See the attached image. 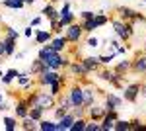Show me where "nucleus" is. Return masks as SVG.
Listing matches in <instances>:
<instances>
[{
  "label": "nucleus",
  "instance_id": "nucleus-1",
  "mask_svg": "<svg viewBox=\"0 0 146 131\" xmlns=\"http://www.w3.org/2000/svg\"><path fill=\"white\" fill-rule=\"evenodd\" d=\"M111 24H113V30H115V37L121 43H127L133 37V33H135V30H133L135 24L133 22H125V20H119V18H113Z\"/></svg>",
  "mask_w": 146,
  "mask_h": 131
},
{
  "label": "nucleus",
  "instance_id": "nucleus-2",
  "mask_svg": "<svg viewBox=\"0 0 146 131\" xmlns=\"http://www.w3.org/2000/svg\"><path fill=\"white\" fill-rule=\"evenodd\" d=\"M64 37L68 39V43H78L80 39L84 37V30L80 22H72L70 26L64 28Z\"/></svg>",
  "mask_w": 146,
  "mask_h": 131
},
{
  "label": "nucleus",
  "instance_id": "nucleus-3",
  "mask_svg": "<svg viewBox=\"0 0 146 131\" xmlns=\"http://www.w3.org/2000/svg\"><path fill=\"white\" fill-rule=\"evenodd\" d=\"M138 92H140V82H131V84L123 86V102L135 104L138 100Z\"/></svg>",
  "mask_w": 146,
  "mask_h": 131
},
{
  "label": "nucleus",
  "instance_id": "nucleus-4",
  "mask_svg": "<svg viewBox=\"0 0 146 131\" xmlns=\"http://www.w3.org/2000/svg\"><path fill=\"white\" fill-rule=\"evenodd\" d=\"M117 118H119L117 110H107L105 116H103L101 121H100V131H113V123H115Z\"/></svg>",
  "mask_w": 146,
  "mask_h": 131
},
{
  "label": "nucleus",
  "instance_id": "nucleus-5",
  "mask_svg": "<svg viewBox=\"0 0 146 131\" xmlns=\"http://www.w3.org/2000/svg\"><path fill=\"white\" fill-rule=\"evenodd\" d=\"M35 104H39L41 108L47 110H53L56 106V98L53 94H49V92H37V100H35Z\"/></svg>",
  "mask_w": 146,
  "mask_h": 131
},
{
  "label": "nucleus",
  "instance_id": "nucleus-6",
  "mask_svg": "<svg viewBox=\"0 0 146 131\" xmlns=\"http://www.w3.org/2000/svg\"><path fill=\"white\" fill-rule=\"evenodd\" d=\"M29 108H31V104L27 102V98H18V100H16V104H14L16 118H18V120L27 118V116H29Z\"/></svg>",
  "mask_w": 146,
  "mask_h": 131
},
{
  "label": "nucleus",
  "instance_id": "nucleus-7",
  "mask_svg": "<svg viewBox=\"0 0 146 131\" xmlns=\"http://www.w3.org/2000/svg\"><path fill=\"white\" fill-rule=\"evenodd\" d=\"M131 73H135V75H146V53L136 55L135 59H131Z\"/></svg>",
  "mask_w": 146,
  "mask_h": 131
},
{
  "label": "nucleus",
  "instance_id": "nucleus-8",
  "mask_svg": "<svg viewBox=\"0 0 146 131\" xmlns=\"http://www.w3.org/2000/svg\"><path fill=\"white\" fill-rule=\"evenodd\" d=\"M56 78H60V73H58V71H53V69H49V71H45V73L37 75V80H39L41 86H49L51 82H55Z\"/></svg>",
  "mask_w": 146,
  "mask_h": 131
},
{
  "label": "nucleus",
  "instance_id": "nucleus-9",
  "mask_svg": "<svg viewBox=\"0 0 146 131\" xmlns=\"http://www.w3.org/2000/svg\"><path fill=\"white\" fill-rule=\"evenodd\" d=\"M66 94L70 96V100H72V104H74V106H82V102H84V86L74 84V86L68 88Z\"/></svg>",
  "mask_w": 146,
  "mask_h": 131
},
{
  "label": "nucleus",
  "instance_id": "nucleus-10",
  "mask_svg": "<svg viewBox=\"0 0 146 131\" xmlns=\"http://www.w3.org/2000/svg\"><path fill=\"white\" fill-rule=\"evenodd\" d=\"M121 106H123V96H117V94H113V92L105 94V104H103L105 112H107V110H119Z\"/></svg>",
  "mask_w": 146,
  "mask_h": 131
},
{
  "label": "nucleus",
  "instance_id": "nucleus-11",
  "mask_svg": "<svg viewBox=\"0 0 146 131\" xmlns=\"http://www.w3.org/2000/svg\"><path fill=\"white\" fill-rule=\"evenodd\" d=\"M105 116V108L100 104H92L90 108H86V118L94 121H101V118Z\"/></svg>",
  "mask_w": 146,
  "mask_h": 131
},
{
  "label": "nucleus",
  "instance_id": "nucleus-12",
  "mask_svg": "<svg viewBox=\"0 0 146 131\" xmlns=\"http://www.w3.org/2000/svg\"><path fill=\"white\" fill-rule=\"evenodd\" d=\"M115 14H117L119 20H125V22H133V24H135L136 10L129 8V6H117V8H115Z\"/></svg>",
  "mask_w": 146,
  "mask_h": 131
},
{
  "label": "nucleus",
  "instance_id": "nucleus-13",
  "mask_svg": "<svg viewBox=\"0 0 146 131\" xmlns=\"http://www.w3.org/2000/svg\"><path fill=\"white\" fill-rule=\"evenodd\" d=\"M49 45L55 49L56 53H64L66 47H68V39L62 35V33H58V35H53V39L49 41Z\"/></svg>",
  "mask_w": 146,
  "mask_h": 131
},
{
  "label": "nucleus",
  "instance_id": "nucleus-14",
  "mask_svg": "<svg viewBox=\"0 0 146 131\" xmlns=\"http://www.w3.org/2000/svg\"><path fill=\"white\" fill-rule=\"evenodd\" d=\"M74 120H76V116L72 114V110H68L66 114L56 121V131H68V129H70V125L74 123Z\"/></svg>",
  "mask_w": 146,
  "mask_h": 131
},
{
  "label": "nucleus",
  "instance_id": "nucleus-15",
  "mask_svg": "<svg viewBox=\"0 0 146 131\" xmlns=\"http://www.w3.org/2000/svg\"><path fill=\"white\" fill-rule=\"evenodd\" d=\"M68 69H70V73H72L74 77H80V78H84V77H88V75H90V73H88V69L84 67L82 61H70Z\"/></svg>",
  "mask_w": 146,
  "mask_h": 131
},
{
  "label": "nucleus",
  "instance_id": "nucleus-16",
  "mask_svg": "<svg viewBox=\"0 0 146 131\" xmlns=\"http://www.w3.org/2000/svg\"><path fill=\"white\" fill-rule=\"evenodd\" d=\"M53 35H55V33L51 32V30H35V33H33L35 43H37V45H45V43H49V41L53 39Z\"/></svg>",
  "mask_w": 146,
  "mask_h": 131
},
{
  "label": "nucleus",
  "instance_id": "nucleus-17",
  "mask_svg": "<svg viewBox=\"0 0 146 131\" xmlns=\"http://www.w3.org/2000/svg\"><path fill=\"white\" fill-rule=\"evenodd\" d=\"M82 63H84L86 69H88V73H98V71L101 69V63H100V59H98L96 55L84 57V59H82Z\"/></svg>",
  "mask_w": 146,
  "mask_h": 131
},
{
  "label": "nucleus",
  "instance_id": "nucleus-18",
  "mask_svg": "<svg viewBox=\"0 0 146 131\" xmlns=\"http://www.w3.org/2000/svg\"><path fill=\"white\" fill-rule=\"evenodd\" d=\"M45 71H49V65H47L45 61H41L39 57H37L35 61H31V67H29L31 77H37V75H41V73H45Z\"/></svg>",
  "mask_w": 146,
  "mask_h": 131
},
{
  "label": "nucleus",
  "instance_id": "nucleus-19",
  "mask_svg": "<svg viewBox=\"0 0 146 131\" xmlns=\"http://www.w3.org/2000/svg\"><path fill=\"white\" fill-rule=\"evenodd\" d=\"M41 14L45 16L49 22H53V20H58V10L55 8V4H53V0L49 2V4H45L43 6V10H41Z\"/></svg>",
  "mask_w": 146,
  "mask_h": 131
},
{
  "label": "nucleus",
  "instance_id": "nucleus-20",
  "mask_svg": "<svg viewBox=\"0 0 146 131\" xmlns=\"http://www.w3.org/2000/svg\"><path fill=\"white\" fill-rule=\"evenodd\" d=\"M96 88H92V86H86L84 88V102H82V106L84 108H90L92 104H96Z\"/></svg>",
  "mask_w": 146,
  "mask_h": 131
},
{
  "label": "nucleus",
  "instance_id": "nucleus-21",
  "mask_svg": "<svg viewBox=\"0 0 146 131\" xmlns=\"http://www.w3.org/2000/svg\"><path fill=\"white\" fill-rule=\"evenodd\" d=\"M64 80H66V77H62V75H60V78H56L55 82H51V84H49V94H53V96L56 98V96H58V94L62 92Z\"/></svg>",
  "mask_w": 146,
  "mask_h": 131
},
{
  "label": "nucleus",
  "instance_id": "nucleus-22",
  "mask_svg": "<svg viewBox=\"0 0 146 131\" xmlns=\"http://www.w3.org/2000/svg\"><path fill=\"white\" fill-rule=\"evenodd\" d=\"M18 75H20V71H16V69H10V71H6V73H4V77L0 78V80H2V84L10 86L12 82L18 78Z\"/></svg>",
  "mask_w": 146,
  "mask_h": 131
},
{
  "label": "nucleus",
  "instance_id": "nucleus-23",
  "mask_svg": "<svg viewBox=\"0 0 146 131\" xmlns=\"http://www.w3.org/2000/svg\"><path fill=\"white\" fill-rule=\"evenodd\" d=\"M43 116H45V108H41L39 104H33V106L29 108V118H31V120L39 121Z\"/></svg>",
  "mask_w": 146,
  "mask_h": 131
},
{
  "label": "nucleus",
  "instance_id": "nucleus-24",
  "mask_svg": "<svg viewBox=\"0 0 146 131\" xmlns=\"http://www.w3.org/2000/svg\"><path fill=\"white\" fill-rule=\"evenodd\" d=\"M16 80H18V84H20L22 88H29V86H31V73H29V71H25V73H20Z\"/></svg>",
  "mask_w": 146,
  "mask_h": 131
},
{
  "label": "nucleus",
  "instance_id": "nucleus-25",
  "mask_svg": "<svg viewBox=\"0 0 146 131\" xmlns=\"http://www.w3.org/2000/svg\"><path fill=\"white\" fill-rule=\"evenodd\" d=\"M4 49H6V57H10V55H14L16 53V45H18V41L16 39H12V37H6L4 35Z\"/></svg>",
  "mask_w": 146,
  "mask_h": 131
},
{
  "label": "nucleus",
  "instance_id": "nucleus-26",
  "mask_svg": "<svg viewBox=\"0 0 146 131\" xmlns=\"http://www.w3.org/2000/svg\"><path fill=\"white\" fill-rule=\"evenodd\" d=\"M20 129H25V131H33V129H39V121H35V120H31L29 116L27 118H23L22 120V123H20Z\"/></svg>",
  "mask_w": 146,
  "mask_h": 131
},
{
  "label": "nucleus",
  "instance_id": "nucleus-27",
  "mask_svg": "<svg viewBox=\"0 0 146 131\" xmlns=\"http://www.w3.org/2000/svg\"><path fill=\"white\" fill-rule=\"evenodd\" d=\"M113 71H115V73H119V75H127V73H131V61H129V59L119 61L117 65L113 67Z\"/></svg>",
  "mask_w": 146,
  "mask_h": 131
},
{
  "label": "nucleus",
  "instance_id": "nucleus-28",
  "mask_svg": "<svg viewBox=\"0 0 146 131\" xmlns=\"http://www.w3.org/2000/svg\"><path fill=\"white\" fill-rule=\"evenodd\" d=\"M18 127H20V123H18V118H16V116H14V118H12V116H6V118H4V129L6 131H16Z\"/></svg>",
  "mask_w": 146,
  "mask_h": 131
},
{
  "label": "nucleus",
  "instance_id": "nucleus-29",
  "mask_svg": "<svg viewBox=\"0 0 146 131\" xmlns=\"http://www.w3.org/2000/svg\"><path fill=\"white\" fill-rule=\"evenodd\" d=\"M80 24H82V30H84V33H88V35H92V33L100 28V26L96 24V20H94V18H92V20H84V22H80Z\"/></svg>",
  "mask_w": 146,
  "mask_h": 131
},
{
  "label": "nucleus",
  "instance_id": "nucleus-30",
  "mask_svg": "<svg viewBox=\"0 0 146 131\" xmlns=\"http://www.w3.org/2000/svg\"><path fill=\"white\" fill-rule=\"evenodd\" d=\"M39 129L41 131H56V120H39Z\"/></svg>",
  "mask_w": 146,
  "mask_h": 131
},
{
  "label": "nucleus",
  "instance_id": "nucleus-31",
  "mask_svg": "<svg viewBox=\"0 0 146 131\" xmlns=\"http://www.w3.org/2000/svg\"><path fill=\"white\" fill-rule=\"evenodd\" d=\"M113 129H115V131H129V129H131V121L117 118V120H115V123H113Z\"/></svg>",
  "mask_w": 146,
  "mask_h": 131
},
{
  "label": "nucleus",
  "instance_id": "nucleus-32",
  "mask_svg": "<svg viewBox=\"0 0 146 131\" xmlns=\"http://www.w3.org/2000/svg\"><path fill=\"white\" fill-rule=\"evenodd\" d=\"M115 57H117V51H111V53H105V55H98V59H100L101 67H109Z\"/></svg>",
  "mask_w": 146,
  "mask_h": 131
},
{
  "label": "nucleus",
  "instance_id": "nucleus-33",
  "mask_svg": "<svg viewBox=\"0 0 146 131\" xmlns=\"http://www.w3.org/2000/svg\"><path fill=\"white\" fill-rule=\"evenodd\" d=\"M2 6L12 8V10H22L25 4H23V0H2Z\"/></svg>",
  "mask_w": 146,
  "mask_h": 131
},
{
  "label": "nucleus",
  "instance_id": "nucleus-34",
  "mask_svg": "<svg viewBox=\"0 0 146 131\" xmlns=\"http://www.w3.org/2000/svg\"><path fill=\"white\" fill-rule=\"evenodd\" d=\"M56 98H58V100H56V104H58V106H62L64 110H72V108H74V104H72V100H70L68 94H66V96H60V94H58Z\"/></svg>",
  "mask_w": 146,
  "mask_h": 131
},
{
  "label": "nucleus",
  "instance_id": "nucleus-35",
  "mask_svg": "<svg viewBox=\"0 0 146 131\" xmlns=\"http://www.w3.org/2000/svg\"><path fill=\"white\" fill-rule=\"evenodd\" d=\"M86 121H88V118H76V120H74V123L70 125V129H68V131H84V127H86Z\"/></svg>",
  "mask_w": 146,
  "mask_h": 131
},
{
  "label": "nucleus",
  "instance_id": "nucleus-36",
  "mask_svg": "<svg viewBox=\"0 0 146 131\" xmlns=\"http://www.w3.org/2000/svg\"><path fill=\"white\" fill-rule=\"evenodd\" d=\"M94 20H96V24H98V26H105V24L109 22V20H111V18H109V16H107V14H105V12L103 10H100V12H96V18H94Z\"/></svg>",
  "mask_w": 146,
  "mask_h": 131
},
{
  "label": "nucleus",
  "instance_id": "nucleus-37",
  "mask_svg": "<svg viewBox=\"0 0 146 131\" xmlns=\"http://www.w3.org/2000/svg\"><path fill=\"white\" fill-rule=\"evenodd\" d=\"M78 18H80V22H84V20H92V18H96V12H94V10H82L78 14Z\"/></svg>",
  "mask_w": 146,
  "mask_h": 131
},
{
  "label": "nucleus",
  "instance_id": "nucleus-38",
  "mask_svg": "<svg viewBox=\"0 0 146 131\" xmlns=\"http://www.w3.org/2000/svg\"><path fill=\"white\" fill-rule=\"evenodd\" d=\"M84 131H100V121L88 120V121H86V127H84Z\"/></svg>",
  "mask_w": 146,
  "mask_h": 131
},
{
  "label": "nucleus",
  "instance_id": "nucleus-39",
  "mask_svg": "<svg viewBox=\"0 0 146 131\" xmlns=\"http://www.w3.org/2000/svg\"><path fill=\"white\" fill-rule=\"evenodd\" d=\"M131 129H135V131H146V123H142L140 120H131Z\"/></svg>",
  "mask_w": 146,
  "mask_h": 131
},
{
  "label": "nucleus",
  "instance_id": "nucleus-40",
  "mask_svg": "<svg viewBox=\"0 0 146 131\" xmlns=\"http://www.w3.org/2000/svg\"><path fill=\"white\" fill-rule=\"evenodd\" d=\"M62 30H64V28L60 26V22H58V20H53V22H51V32L55 33V35L62 33Z\"/></svg>",
  "mask_w": 146,
  "mask_h": 131
},
{
  "label": "nucleus",
  "instance_id": "nucleus-41",
  "mask_svg": "<svg viewBox=\"0 0 146 131\" xmlns=\"http://www.w3.org/2000/svg\"><path fill=\"white\" fill-rule=\"evenodd\" d=\"M53 112H55V120L58 121V120H60V118H62V116H64V114L68 112V110H64L62 106H58V104H56L55 108H53Z\"/></svg>",
  "mask_w": 146,
  "mask_h": 131
},
{
  "label": "nucleus",
  "instance_id": "nucleus-42",
  "mask_svg": "<svg viewBox=\"0 0 146 131\" xmlns=\"http://www.w3.org/2000/svg\"><path fill=\"white\" fill-rule=\"evenodd\" d=\"M72 114H74L76 118H86V108H84V106H74V108H72Z\"/></svg>",
  "mask_w": 146,
  "mask_h": 131
},
{
  "label": "nucleus",
  "instance_id": "nucleus-43",
  "mask_svg": "<svg viewBox=\"0 0 146 131\" xmlns=\"http://www.w3.org/2000/svg\"><path fill=\"white\" fill-rule=\"evenodd\" d=\"M86 47H90V49H96V47H100V39H98V37H88V39H86Z\"/></svg>",
  "mask_w": 146,
  "mask_h": 131
},
{
  "label": "nucleus",
  "instance_id": "nucleus-44",
  "mask_svg": "<svg viewBox=\"0 0 146 131\" xmlns=\"http://www.w3.org/2000/svg\"><path fill=\"white\" fill-rule=\"evenodd\" d=\"M6 37H12V39H16V41H18L20 32H18V30H14V28H6Z\"/></svg>",
  "mask_w": 146,
  "mask_h": 131
},
{
  "label": "nucleus",
  "instance_id": "nucleus-45",
  "mask_svg": "<svg viewBox=\"0 0 146 131\" xmlns=\"http://www.w3.org/2000/svg\"><path fill=\"white\" fill-rule=\"evenodd\" d=\"M33 33H35V30H31V26H29V28H25V30H23V35H25V37H27V39H31V37H33Z\"/></svg>",
  "mask_w": 146,
  "mask_h": 131
},
{
  "label": "nucleus",
  "instance_id": "nucleus-46",
  "mask_svg": "<svg viewBox=\"0 0 146 131\" xmlns=\"http://www.w3.org/2000/svg\"><path fill=\"white\" fill-rule=\"evenodd\" d=\"M41 22H43V18H41V16H35L33 20H31V24H29V26H31V28H37V26H39Z\"/></svg>",
  "mask_w": 146,
  "mask_h": 131
},
{
  "label": "nucleus",
  "instance_id": "nucleus-47",
  "mask_svg": "<svg viewBox=\"0 0 146 131\" xmlns=\"http://www.w3.org/2000/svg\"><path fill=\"white\" fill-rule=\"evenodd\" d=\"M138 96L146 98V82H140V92H138Z\"/></svg>",
  "mask_w": 146,
  "mask_h": 131
},
{
  "label": "nucleus",
  "instance_id": "nucleus-48",
  "mask_svg": "<svg viewBox=\"0 0 146 131\" xmlns=\"http://www.w3.org/2000/svg\"><path fill=\"white\" fill-rule=\"evenodd\" d=\"M146 18H144V14H140V12H136V16H135V22H144Z\"/></svg>",
  "mask_w": 146,
  "mask_h": 131
},
{
  "label": "nucleus",
  "instance_id": "nucleus-49",
  "mask_svg": "<svg viewBox=\"0 0 146 131\" xmlns=\"http://www.w3.org/2000/svg\"><path fill=\"white\" fill-rule=\"evenodd\" d=\"M2 57H6V49H4V41L0 39V59Z\"/></svg>",
  "mask_w": 146,
  "mask_h": 131
},
{
  "label": "nucleus",
  "instance_id": "nucleus-50",
  "mask_svg": "<svg viewBox=\"0 0 146 131\" xmlns=\"http://www.w3.org/2000/svg\"><path fill=\"white\" fill-rule=\"evenodd\" d=\"M6 110H10V106L4 104V102H0V112H6Z\"/></svg>",
  "mask_w": 146,
  "mask_h": 131
},
{
  "label": "nucleus",
  "instance_id": "nucleus-51",
  "mask_svg": "<svg viewBox=\"0 0 146 131\" xmlns=\"http://www.w3.org/2000/svg\"><path fill=\"white\" fill-rule=\"evenodd\" d=\"M33 2H37V0H23V4H27V6H31Z\"/></svg>",
  "mask_w": 146,
  "mask_h": 131
},
{
  "label": "nucleus",
  "instance_id": "nucleus-52",
  "mask_svg": "<svg viewBox=\"0 0 146 131\" xmlns=\"http://www.w3.org/2000/svg\"><path fill=\"white\" fill-rule=\"evenodd\" d=\"M4 73H6V71H2V69H0V78L4 77Z\"/></svg>",
  "mask_w": 146,
  "mask_h": 131
},
{
  "label": "nucleus",
  "instance_id": "nucleus-53",
  "mask_svg": "<svg viewBox=\"0 0 146 131\" xmlns=\"http://www.w3.org/2000/svg\"><path fill=\"white\" fill-rule=\"evenodd\" d=\"M0 22H2V14H0Z\"/></svg>",
  "mask_w": 146,
  "mask_h": 131
},
{
  "label": "nucleus",
  "instance_id": "nucleus-54",
  "mask_svg": "<svg viewBox=\"0 0 146 131\" xmlns=\"http://www.w3.org/2000/svg\"><path fill=\"white\" fill-rule=\"evenodd\" d=\"M0 102H2V94H0Z\"/></svg>",
  "mask_w": 146,
  "mask_h": 131
},
{
  "label": "nucleus",
  "instance_id": "nucleus-55",
  "mask_svg": "<svg viewBox=\"0 0 146 131\" xmlns=\"http://www.w3.org/2000/svg\"><path fill=\"white\" fill-rule=\"evenodd\" d=\"M140 2H146V0H140Z\"/></svg>",
  "mask_w": 146,
  "mask_h": 131
},
{
  "label": "nucleus",
  "instance_id": "nucleus-56",
  "mask_svg": "<svg viewBox=\"0 0 146 131\" xmlns=\"http://www.w3.org/2000/svg\"><path fill=\"white\" fill-rule=\"evenodd\" d=\"M144 53H146V47H144Z\"/></svg>",
  "mask_w": 146,
  "mask_h": 131
},
{
  "label": "nucleus",
  "instance_id": "nucleus-57",
  "mask_svg": "<svg viewBox=\"0 0 146 131\" xmlns=\"http://www.w3.org/2000/svg\"><path fill=\"white\" fill-rule=\"evenodd\" d=\"M144 24H146V20H144Z\"/></svg>",
  "mask_w": 146,
  "mask_h": 131
}]
</instances>
